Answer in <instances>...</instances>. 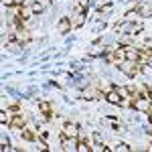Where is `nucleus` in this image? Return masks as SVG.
Returning a JSON list of instances; mask_svg holds the SVG:
<instances>
[{
    "mask_svg": "<svg viewBox=\"0 0 152 152\" xmlns=\"http://www.w3.org/2000/svg\"><path fill=\"white\" fill-rule=\"evenodd\" d=\"M77 150H79V152H87V150H89V146H87V144H77Z\"/></svg>",
    "mask_w": 152,
    "mask_h": 152,
    "instance_id": "9",
    "label": "nucleus"
},
{
    "mask_svg": "<svg viewBox=\"0 0 152 152\" xmlns=\"http://www.w3.org/2000/svg\"><path fill=\"white\" fill-rule=\"evenodd\" d=\"M2 4H4V6H12V4H14V0H2Z\"/></svg>",
    "mask_w": 152,
    "mask_h": 152,
    "instance_id": "14",
    "label": "nucleus"
},
{
    "mask_svg": "<svg viewBox=\"0 0 152 152\" xmlns=\"http://www.w3.org/2000/svg\"><path fill=\"white\" fill-rule=\"evenodd\" d=\"M120 69L124 71L128 77H132V75H136V65L134 63H130V61H124L122 65H120Z\"/></svg>",
    "mask_w": 152,
    "mask_h": 152,
    "instance_id": "1",
    "label": "nucleus"
},
{
    "mask_svg": "<svg viewBox=\"0 0 152 152\" xmlns=\"http://www.w3.org/2000/svg\"><path fill=\"white\" fill-rule=\"evenodd\" d=\"M69 20H67V18H63V20H61V23H59V26H57V31L59 33H67V31H69Z\"/></svg>",
    "mask_w": 152,
    "mask_h": 152,
    "instance_id": "7",
    "label": "nucleus"
},
{
    "mask_svg": "<svg viewBox=\"0 0 152 152\" xmlns=\"http://www.w3.org/2000/svg\"><path fill=\"white\" fill-rule=\"evenodd\" d=\"M23 124H24L23 118H14V126H23Z\"/></svg>",
    "mask_w": 152,
    "mask_h": 152,
    "instance_id": "11",
    "label": "nucleus"
},
{
    "mask_svg": "<svg viewBox=\"0 0 152 152\" xmlns=\"http://www.w3.org/2000/svg\"><path fill=\"white\" fill-rule=\"evenodd\" d=\"M63 148H65V150H77V142H75V138H73V136H67V138L63 140Z\"/></svg>",
    "mask_w": 152,
    "mask_h": 152,
    "instance_id": "3",
    "label": "nucleus"
},
{
    "mask_svg": "<svg viewBox=\"0 0 152 152\" xmlns=\"http://www.w3.org/2000/svg\"><path fill=\"white\" fill-rule=\"evenodd\" d=\"M33 12H43V4H33Z\"/></svg>",
    "mask_w": 152,
    "mask_h": 152,
    "instance_id": "10",
    "label": "nucleus"
},
{
    "mask_svg": "<svg viewBox=\"0 0 152 152\" xmlns=\"http://www.w3.org/2000/svg\"><path fill=\"white\" fill-rule=\"evenodd\" d=\"M63 132H65V136H73L75 138L77 136V126L75 124H65L63 126Z\"/></svg>",
    "mask_w": 152,
    "mask_h": 152,
    "instance_id": "4",
    "label": "nucleus"
},
{
    "mask_svg": "<svg viewBox=\"0 0 152 152\" xmlns=\"http://www.w3.org/2000/svg\"><path fill=\"white\" fill-rule=\"evenodd\" d=\"M107 102H110V104H114V105H118L120 102H122V97H120L118 91H110V94H107Z\"/></svg>",
    "mask_w": 152,
    "mask_h": 152,
    "instance_id": "5",
    "label": "nucleus"
},
{
    "mask_svg": "<svg viewBox=\"0 0 152 152\" xmlns=\"http://www.w3.org/2000/svg\"><path fill=\"white\" fill-rule=\"evenodd\" d=\"M134 107H136L138 112H146V110H150V104H148V99H146V97H140V99H136V102H134Z\"/></svg>",
    "mask_w": 152,
    "mask_h": 152,
    "instance_id": "2",
    "label": "nucleus"
},
{
    "mask_svg": "<svg viewBox=\"0 0 152 152\" xmlns=\"http://www.w3.org/2000/svg\"><path fill=\"white\" fill-rule=\"evenodd\" d=\"M138 14H142V16H152V6L140 4V6H138Z\"/></svg>",
    "mask_w": 152,
    "mask_h": 152,
    "instance_id": "6",
    "label": "nucleus"
},
{
    "mask_svg": "<svg viewBox=\"0 0 152 152\" xmlns=\"http://www.w3.org/2000/svg\"><path fill=\"white\" fill-rule=\"evenodd\" d=\"M23 138L24 140H33V134L31 132H23Z\"/></svg>",
    "mask_w": 152,
    "mask_h": 152,
    "instance_id": "12",
    "label": "nucleus"
},
{
    "mask_svg": "<svg viewBox=\"0 0 152 152\" xmlns=\"http://www.w3.org/2000/svg\"><path fill=\"white\" fill-rule=\"evenodd\" d=\"M128 148H130L128 144H118L116 146V150H128Z\"/></svg>",
    "mask_w": 152,
    "mask_h": 152,
    "instance_id": "13",
    "label": "nucleus"
},
{
    "mask_svg": "<svg viewBox=\"0 0 152 152\" xmlns=\"http://www.w3.org/2000/svg\"><path fill=\"white\" fill-rule=\"evenodd\" d=\"M39 110H41V112H45V114H47V112H51V105H49L47 102H41V104H39Z\"/></svg>",
    "mask_w": 152,
    "mask_h": 152,
    "instance_id": "8",
    "label": "nucleus"
}]
</instances>
